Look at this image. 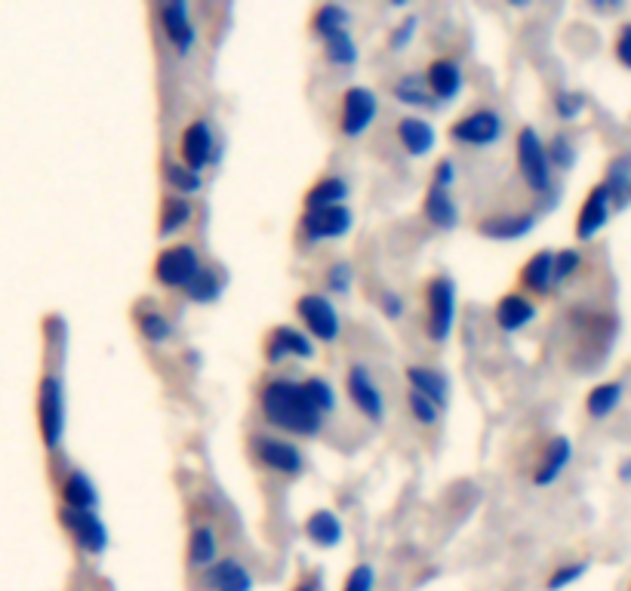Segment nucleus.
Listing matches in <instances>:
<instances>
[{
  "label": "nucleus",
  "instance_id": "1",
  "mask_svg": "<svg viewBox=\"0 0 631 591\" xmlns=\"http://www.w3.org/2000/svg\"><path fill=\"white\" fill-rule=\"evenodd\" d=\"M256 404L262 419L290 438H318L324 431L327 416L311 404L302 379L268 376L256 391Z\"/></svg>",
  "mask_w": 631,
  "mask_h": 591
},
{
  "label": "nucleus",
  "instance_id": "2",
  "mask_svg": "<svg viewBox=\"0 0 631 591\" xmlns=\"http://www.w3.org/2000/svg\"><path fill=\"white\" fill-rule=\"evenodd\" d=\"M515 167L524 185L536 197H555L558 191V173L548 161V148L545 139L533 127H521L515 136Z\"/></svg>",
  "mask_w": 631,
  "mask_h": 591
},
{
  "label": "nucleus",
  "instance_id": "3",
  "mask_svg": "<svg viewBox=\"0 0 631 591\" xmlns=\"http://www.w3.org/2000/svg\"><path fill=\"white\" fill-rule=\"evenodd\" d=\"M422 302H425V336L431 345H444L453 336L456 327V305H459V290L450 274H431L422 287Z\"/></svg>",
  "mask_w": 631,
  "mask_h": 591
},
{
  "label": "nucleus",
  "instance_id": "4",
  "mask_svg": "<svg viewBox=\"0 0 631 591\" xmlns=\"http://www.w3.org/2000/svg\"><path fill=\"white\" fill-rule=\"evenodd\" d=\"M65 425H68L65 382L59 373H44L41 382H37V428H41V441L50 453L62 447Z\"/></svg>",
  "mask_w": 631,
  "mask_h": 591
},
{
  "label": "nucleus",
  "instance_id": "5",
  "mask_svg": "<svg viewBox=\"0 0 631 591\" xmlns=\"http://www.w3.org/2000/svg\"><path fill=\"white\" fill-rule=\"evenodd\" d=\"M201 268H204V259L197 253V247L188 241H179V244H167L157 250V256L151 262V278L157 287L185 293L191 287V281L201 274Z\"/></svg>",
  "mask_w": 631,
  "mask_h": 591
},
{
  "label": "nucleus",
  "instance_id": "6",
  "mask_svg": "<svg viewBox=\"0 0 631 591\" xmlns=\"http://www.w3.org/2000/svg\"><path fill=\"white\" fill-rule=\"evenodd\" d=\"M247 453L259 468L268 471V475H278V478H287V481H296L305 471V453L290 438L256 431V435H250V441H247Z\"/></svg>",
  "mask_w": 631,
  "mask_h": 591
},
{
  "label": "nucleus",
  "instance_id": "7",
  "mask_svg": "<svg viewBox=\"0 0 631 591\" xmlns=\"http://www.w3.org/2000/svg\"><path fill=\"white\" fill-rule=\"evenodd\" d=\"M502 136H505V117L487 105L468 108L447 127V139L462 148H490Z\"/></svg>",
  "mask_w": 631,
  "mask_h": 591
},
{
  "label": "nucleus",
  "instance_id": "8",
  "mask_svg": "<svg viewBox=\"0 0 631 591\" xmlns=\"http://www.w3.org/2000/svg\"><path fill=\"white\" fill-rule=\"evenodd\" d=\"M293 314L314 342L333 345L342 336V318H339L333 299L324 296V293H314V290L299 293L296 302H293Z\"/></svg>",
  "mask_w": 631,
  "mask_h": 591
},
{
  "label": "nucleus",
  "instance_id": "9",
  "mask_svg": "<svg viewBox=\"0 0 631 591\" xmlns=\"http://www.w3.org/2000/svg\"><path fill=\"white\" fill-rule=\"evenodd\" d=\"M354 228V213L345 207H330V210H302L296 219V244L302 250H311L327 241H339Z\"/></svg>",
  "mask_w": 631,
  "mask_h": 591
},
{
  "label": "nucleus",
  "instance_id": "10",
  "mask_svg": "<svg viewBox=\"0 0 631 591\" xmlns=\"http://www.w3.org/2000/svg\"><path fill=\"white\" fill-rule=\"evenodd\" d=\"M379 117V96L370 87H345L339 96V111H336V130L345 139H361Z\"/></svg>",
  "mask_w": 631,
  "mask_h": 591
},
{
  "label": "nucleus",
  "instance_id": "11",
  "mask_svg": "<svg viewBox=\"0 0 631 591\" xmlns=\"http://www.w3.org/2000/svg\"><path fill=\"white\" fill-rule=\"evenodd\" d=\"M318 354L314 339L293 324H274L262 339V358L271 367H281L284 361H311Z\"/></svg>",
  "mask_w": 631,
  "mask_h": 591
},
{
  "label": "nucleus",
  "instance_id": "12",
  "mask_svg": "<svg viewBox=\"0 0 631 591\" xmlns=\"http://www.w3.org/2000/svg\"><path fill=\"white\" fill-rule=\"evenodd\" d=\"M157 16V28H161L164 41L173 47L176 56H191V50L197 47V25L191 16V4L188 0H164L154 10Z\"/></svg>",
  "mask_w": 631,
  "mask_h": 591
},
{
  "label": "nucleus",
  "instance_id": "13",
  "mask_svg": "<svg viewBox=\"0 0 631 591\" xmlns=\"http://www.w3.org/2000/svg\"><path fill=\"white\" fill-rule=\"evenodd\" d=\"M345 398L351 401V407L358 410L367 422L382 425L385 422V394L376 382V376L370 373V367L364 364H351L345 370Z\"/></svg>",
  "mask_w": 631,
  "mask_h": 591
},
{
  "label": "nucleus",
  "instance_id": "14",
  "mask_svg": "<svg viewBox=\"0 0 631 591\" xmlns=\"http://www.w3.org/2000/svg\"><path fill=\"white\" fill-rule=\"evenodd\" d=\"M613 213H616V207H613V197H610L607 185H604V182H595V185H591V188L585 191L582 204H579V210H576L573 238H576L579 244H591V241H595L598 234L610 225Z\"/></svg>",
  "mask_w": 631,
  "mask_h": 591
},
{
  "label": "nucleus",
  "instance_id": "15",
  "mask_svg": "<svg viewBox=\"0 0 631 591\" xmlns=\"http://www.w3.org/2000/svg\"><path fill=\"white\" fill-rule=\"evenodd\" d=\"M59 524L62 530L71 536V542L87 551V555H102L108 548V527L99 518V511H77V508H65L59 505Z\"/></svg>",
  "mask_w": 631,
  "mask_h": 591
},
{
  "label": "nucleus",
  "instance_id": "16",
  "mask_svg": "<svg viewBox=\"0 0 631 591\" xmlns=\"http://www.w3.org/2000/svg\"><path fill=\"white\" fill-rule=\"evenodd\" d=\"M179 161L201 176L210 164H216V133L207 117H194L185 124L179 136Z\"/></svg>",
  "mask_w": 631,
  "mask_h": 591
},
{
  "label": "nucleus",
  "instance_id": "17",
  "mask_svg": "<svg viewBox=\"0 0 631 591\" xmlns=\"http://www.w3.org/2000/svg\"><path fill=\"white\" fill-rule=\"evenodd\" d=\"M539 225V213L536 210H508V213H490L481 216L475 222V231L484 241H496V244H515L524 241L527 234Z\"/></svg>",
  "mask_w": 631,
  "mask_h": 591
},
{
  "label": "nucleus",
  "instance_id": "18",
  "mask_svg": "<svg viewBox=\"0 0 631 591\" xmlns=\"http://www.w3.org/2000/svg\"><path fill=\"white\" fill-rule=\"evenodd\" d=\"M539 318V302L524 290H508L493 305V324L502 333H521Z\"/></svg>",
  "mask_w": 631,
  "mask_h": 591
},
{
  "label": "nucleus",
  "instance_id": "19",
  "mask_svg": "<svg viewBox=\"0 0 631 591\" xmlns=\"http://www.w3.org/2000/svg\"><path fill=\"white\" fill-rule=\"evenodd\" d=\"M422 74H425V84L438 105L456 102L465 90V68L456 56H435Z\"/></svg>",
  "mask_w": 631,
  "mask_h": 591
},
{
  "label": "nucleus",
  "instance_id": "20",
  "mask_svg": "<svg viewBox=\"0 0 631 591\" xmlns=\"http://www.w3.org/2000/svg\"><path fill=\"white\" fill-rule=\"evenodd\" d=\"M573 462V441L567 435H555L539 453L533 471H530V481L533 487H551V484H558L561 475L570 468Z\"/></svg>",
  "mask_w": 631,
  "mask_h": 591
},
{
  "label": "nucleus",
  "instance_id": "21",
  "mask_svg": "<svg viewBox=\"0 0 631 591\" xmlns=\"http://www.w3.org/2000/svg\"><path fill=\"white\" fill-rule=\"evenodd\" d=\"M394 139H398L404 154L428 157L438 145V130H435V124L428 121V117L404 114V117H398V124H394Z\"/></svg>",
  "mask_w": 631,
  "mask_h": 591
},
{
  "label": "nucleus",
  "instance_id": "22",
  "mask_svg": "<svg viewBox=\"0 0 631 591\" xmlns=\"http://www.w3.org/2000/svg\"><path fill=\"white\" fill-rule=\"evenodd\" d=\"M518 290L542 299L555 290V250H536L518 271Z\"/></svg>",
  "mask_w": 631,
  "mask_h": 591
},
{
  "label": "nucleus",
  "instance_id": "23",
  "mask_svg": "<svg viewBox=\"0 0 631 591\" xmlns=\"http://www.w3.org/2000/svg\"><path fill=\"white\" fill-rule=\"evenodd\" d=\"M219 561V533L213 524H194L185 539V564L188 570L207 573Z\"/></svg>",
  "mask_w": 631,
  "mask_h": 591
},
{
  "label": "nucleus",
  "instance_id": "24",
  "mask_svg": "<svg viewBox=\"0 0 631 591\" xmlns=\"http://www.w3.org/2000/svg\"><path fill=\"white\" fill-rule=\"evenodd\" d=\"M422 216H425L428 225H435L441 231L459 228V219H462L453 191L450 188H441V185H431V182H428V188L422 194Z\"/></svg>",
  "mask_w": 631,
  "mask_h": 591
},
{
  "label": "nucleus",
  "instance_id": "25",
  "mask_svg": "<svg viewBox=\"0 0 631 591\" xmlns=\"http://www.w3.org/2000/svg\"><path fill=\"white\" fill-rule=\"evenodd\" d=\"M404 379L407 388L425 394L428 401H435L441 410L450 401V379L438 370V367H428V364H407L404 367Z\"/></svg>",
  "mask_w": 631,
  "mask_h": 591
},
{
  "label": "nucleus",
  "instance_id": "26",
  "mask_svg": "<svg viewBox=\"0 0 631 591\" xmlns=\"http://www.w3.org/2000/svg\"><path fill=\"white\" fill-rule=\"evenodd\" d=\"M302 533L311 545L318 548H336L345 536V527H342V518L336 515L333 508H314L308 511V518L302 524Z\"/></svg>",
  "mask_w": 631,
  "mask_h": 591
},
{
  "label": "nucleus",
  "instance_id": "27",
  "mask_svg": "<svg viewBox=\"0 0 631 591\" xmlns=\"http://www.w3.org/2000/svg\"><path fill=\"white\" fill-rule=\"evenodd\" d=\"M59 499H62L65 508H77V511H96L99 508V490H96L93 478L81 468H71L62 478Z\"/></svg>",
  "mask_w": 631,
  "mask_h": 591
},
{
  "label": "nucleus",
  "instance_id": "28",
  "mask_svg": "<svg viewBox=\"0 0 631 591\" xmlns=\"http://www.w3.org/2000/svg\"><path fill=\"white\" fill-rule=\"evenodd\" d=\"M348 201V182L336 173H327L314 179L308 191L302 194V210H330V207H345Z\"/></svg>",
  "mask_w": 631,
  "mask_h": 591
},
{
  "label": "nucleus",
  "instance_id": "29",
  "mask_svg": "<svg viewBox=\"0 0 631 591\" xmlns=\"http://www.w3.org/2000/svg\"><path fill=\"white\" fill-rule=\"evenodd\" d=\"M194 219V204L191 197H179V194H164L161 207H157V238L167 241L173 234H179L188 222Z\"/></svg>",
  "mask_w": 631,
  "mask_h": 591
},
{
  "label": "nucleus",
  "instance_id": "30",
  "mask_svg": "<svg viewBox=\"0 0 631 591\" xmlns=\"http://www.w3.org/2000/svg\"><path fill=\"white\" fill-rule=\"evenodd\" d=\"M622 401H625V382H619V379L598 382V385H591L588 394H585V416L595 419V422H604L619 410Z\"/></svg>",
  "mask_w": 631,
  "mask_h": 591
},
{
  "label": "nucleus",
  "instance_id": "31",
  "mask_svg": "<svg viewBox=\"0 0 631 591\" xmlns=\"http://www.w3.org/2000/svg\"><path fill=\"white\" fill-rule=\"evenodd\" d=\"M207 582H210L213 591H253L256 588V579H253L250 567L234 561V558H219L207 570Z\"/></svg>",
  "mask_w": 631,
  "mask_h": 591
},
{
  "label": "nucleus",
  "instance_id": "32",
  "mask_svg": "<svg viewBox=\"0 0 631 591\" xmlns=\"http://www.w3.org/2000/svg\"><path fill=\"white\" fill-rule=\"evenodd\" d=\"M601 182L607 185L616 210L631 207V151H619V154L610 157Z\"/></svg>",
  "mask_w": 631,
  "mask_h": 591
},
{
  "label": "nucleus",
  "instance_id": "33",
  "mask_svg": "<svg viewBox=\"0 0 631 591\" xmlns=\"http://www.w3.org/2000/svg\"><path fill=\"white\" fill-rule=\"evenodd\" d=\"M133 324H136V333L148 345H167L176 336V327L170 321V314H164L157 305H139L133 311Z\"/></svg>",
  "mask_w": 631,
  "mask_h": 591
},
{
  "label": "nucleus",
  "instance_id": "34",
  "mask_svg": "<svg viewBox=\"0 0 631 591\" xmlns=\"http://www.w3.org/2000/svg\"><path fill=\"white\" fill-rule=\"evenodd\" d=\"M348 10L342 4H321L311 10V19H308V31L311 37H318L321 44L333 41V37L345 34L348 31Z\"/></svg>",
  "mask_w": 631,
  "mask_h": 591
},
{
  "label": "nucleus",
  "instance_id": "35",
  "mask_svg": "<svg viewBox=\"0 0 631 591\" xmlns=\"http://www.w3.org/2000/svg\"><path fill=\"white\" fill-rule=\"evenodd\" d=\"M391 96L407 108H435L438 105L435 96H431V90H428V84H425V74H419V71L401 74L398 81L391 84Z\"/></svg>",
  "mask_w": 631,
  "mask_h": 591
},
{
  "label": "nucleus",
  "instance_id": "36",
  "mask_svg": "<svg viewBox=\"0 0 631 591\" xmlns=\"http://www.w3.org/2000/svg\"><path fill=\"white\" fill-rule=\"evenodd\" d=\"M164 185H167L170 194L194 197V194H201V188H204V176L194 173L191 167H185L182 161H167L164 164Z\"/></svg>",
  "mask_w": 631,
  "mask_h": 591
},
{
  "label": "nucleus",
  "instance_id": "37",
  "mask_svg": "<svg viewBox=\"0 0 631 591\" xmlns=\"http://www.w3.org/2000/svg\"><path fill=\"white\" fill-rule=\"evenodd\" d=\"M185 296L194 305H210V302H216L222 296V274H219V268L204 265L201 274H197V278L191 281V287L185 290Z\"/></svg>",
  "mask_w": 631,
  "mask_h": 591
},
{
  "label": "nucleus",
  "instance_id": "38",
  "mask_svg": "<svg viewBox=\"0 0 631 591\" xmlns=\"http://www.w3.org/2000/svg\"><path fill=\"white\" fill-rule=\"evenodd\" d=\"M321 53H324V59H327L330 65H336V68H354V65H358V59H361L358 41L351 37V31H345V34L333 37V41L321 44Z\"/></svg>",
  "mask_w": 631,
  "mask_h": 591
},
{
  "label": "nucleus",
  "instance_id": "39",
  "mask_svg": "<svg viewBox=\"0 0 631 591\" xmlns=\"http://www.w3.org/2000/svg\"><path fill=\"white\" fill-rule=\"evenodd\" d=\"M545 148H548V161L555 167V173H570L579 161V148L570 139V133H555L545 142Z\"/></svg>",
  "mask_w": 631,
  "mask_h": 591
},
{
  "label": "nucleus",
  "instance_id": "40",
  "mask_svg": "<svg viewBox=\"0 0 631 591\" xmlns=\"http://www.w3.org/2000/svg\"><path fill=\"white\" fill-rule=\"evenodd\" d=\"M407 413L419 428H435L441 422V407L435 401H428L425 394L407 388Z\"/></svg>",
  "mask_w": 631,
  "mask_h": 591
},
{
  "label": "nucleus",
  "instance_id": "41",
  "mask_svg": "<svg viewBox=\"0 0 631 591\" xmlns=\"http://www.w3.org/2000/svg\"><path fill=\"white\" fill-rule=\"evenodd\" d=\"M302 385H305V391H308L311 404L318 407L324 416H330V413L336 410L339 394H336V388L330 385V379H324V376H305V379H302Z\"/></svg>",
  "mask_w": 631,
  "mask_h": 591
},
{
  "label": "nucleus",
  "instance_id": "42",
  "mask_svg": "<svg viewBox=\"0 0 631 591\" xmlns=\"http://www.w3.org/2000/svg\"><path fill=\"white\" fill-rule=\"evenodd\" d=\"M585 93H579V90H558L555 93V99H551V108H555V117L558 121H564V124H573V121H579L582 117V111H585Z\"/></svg>",
  "mask_w": 631,
  "mask_h": 591
},
{
  "label": "nucleus",
  "instance_id": "43",
  "mask_svg": "<svg viewBox=\"0 0 631 591\" xmlns=\"http://www.w3.org/2000/svg\"><path fill=\"white\" fill-rule=\"evenodd\" d=\"M588 570H591V561H567V564H558L555 570L548 573V579H545V591H564V588L576 585Z\"/></svg>",
  "mask_w": 631,
  "mask_h": 591
},
{
  "label": "nucleus",
  "instance_id": "44",
  "mask_svg": "<svg viewBox=\"0 0 631 591\" xmlns=\"http://www.w3.org/2000/svg\"><path fill=\"white\" fill-rule=\"evenodd\" d=\"M585 265V256L579 247H564V250H555V287L561 284H570L576 274L582 271Z\"/></svg>",
  "mask_w": 631,
  "mask_h": 591
},
{
  "label": "nucleus",
  "instance_id": "45",
  "mask_svg": "<svg viewBox=\"0 0 631 591\" xmlns=\"http://www.w3.org/2000/svg\"><path fill=\"white\" fill-rule=\"evenodd\" d=\"M324 281H327V290L333 296H348L351 293V284H354V271H351V265L345 259H336V262L327 265Z\"/></svg>",
  "mask_w": 631,
  "mask_h": 591
},
{
  "label": "nucleus",
  "instance_id": "46",
  "mask_svg": "<svg viewBox=\"0 0 631 591\" xmlns=\"http://www.w3.org/2000/svg\"><path fill=\"white\" fill-rule=\"evenodd\" d=\"M339 591H376V567L367 564V561L354 564V567L345 573Z\"/></svg>",
  "mask_w": 631,
  "mask_h": 591
},
{
  "label": "nucleus",
  "instance_id": "47",
  "mask_svg": "<svg viewBox=\"0 0 631 591\" xmlns=\"http://www.w3.org/2000/svg\"><path fill=\"white\" fill-rule=\"evenodd\" d=\"M613 59L622 71L631 74V19L619 22L616 34H613Z\"/></svg>",
  "mask_w": 631,
  "mask_h": 591
},
{
  "label": "nucleus",
  "instance_id": "48",
  "mask_svg": "<svg viewBox=\"0 0 631 591\" xmlns=\"http://www.w3.org/2000/svg\"><path fill=\"white\" fill-rule=\"evenodd\" d=\"M416 31H419V16H416V13H410L407 19H401L398 25L391 28V34H388V47H391L394 53L407 50V47H410V41L416 37Z\"/></svg>",
  "mask_w": 631,
  "mask_h": 591
},
{
  "label": "nucleus",
  "instance_id": "49",
  "mask_svg": "<svg viewBox=\"0 0 631 591\" xmlns=\"http://www.w3.org/2000/svg\"><path fill=\"white\" fill-rule=\"evenodd\" d=\"M456 179H459L456 161H453V157H441V161L435 164V170H431V185H441V188H450L453 191Z\"/></svg>",
  "mask_w": 631,
  "mask_h": 591
},
{
  "label": "nucleus",
  "instance_id": "50",
  "mask_svg": "<svg viewBox=\"0 0 631 591\" xmlns=\"http://www.w3.org/2000/svg\"><path fill=\"white\" fill-rule=\"evenodd\" d=\"M379 311L385 314L388 321H401L404 314H407L404 296H398L394 290H382V293H379Z\"/></svg>",
  "mask_w": 631,
  "mask_h": 591
},
{
  "label": "nucleus",
  "instance_id": "51",
  "mask_svg": "<svg viewBox=\"0 0 631 591\" xmlns=\"http://www.w3.org/2000/svg\"><path fill=\"white\" fill-rule=\"evenodd\" d=\"M321 573H305V576H299V582H293V588L290 591H321Z\"/></svg>",
  "mask_w": 631,
  "mask_h": 591
},
{
  "label": "nucleus",
  "instance_id": "52",
  "mask_svg": "<svg viewBox=\"0 0 631 591\" xmlns=\"http://www.w3.org/2000/svg\"><path fill=\"white\" fill-rule=\"evenodd\" d=\"M616 478H619L622 484H631V456H625V459L619 462V468H616Z\"/></svg>",
  "mask_w": 631,
  "mask_h": 591
},
{
  "label": "nucleus",
  "instance_id": "53",
  "mask_svg": "<svg viewBox=\"0 0 631 591\" xmlns=\"http://www.w3.org/2000/svg\"><path fill=\"white\" fill-rule=\"evenodd\" d=\"M628 591H631V585H628Z\"/></svg>",
  "mask_w": 631,
  "mask_h": 591
}]
</instances>
